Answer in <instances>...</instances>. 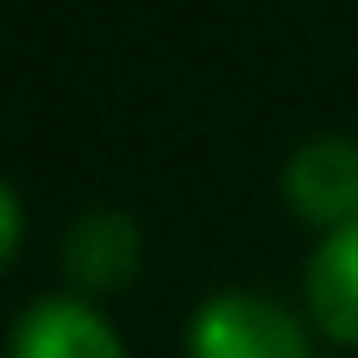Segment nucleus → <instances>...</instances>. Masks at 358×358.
Segmentation results:
<instances>
[{
  "label": "nucleus",
  "instance_id": "nucleus-2",
  "mask_svg": "<svg viewBox=\"0 0 358 358\" xmlns=\"http://www.w3.org/2000/svg\"><path fill=\"white\" fill-rule=\"evenodd\" d=\"M283 195L296 214L321 220L327 233L358 220V145L346 138H308L289 170H283Z\"/></svg>",
  "mask_w": 358,
  "mask_h": 358
},
{
  "label": "nucleus",
  "instance_id": "nucleus-3",
  "mask_svg": "<svg viewBox=\"0 0 358 358\" xmlns=\"http://www.w3.org/2000/svg\"><path fill=\"white\" fill-rule=\"evenodd\" d=\"M13 358H126L120 334L76 296H44L13 321Z\"/></svg>",
  "mask_w": 358,
  "mask_h": 358
},
{
  "label": "nucleus",
  "instance_id": "nucleus-5",
  "mask_svg": "<svg viewBox=\"0 0 358 358\" xmlns=\"http://www.w3.org/2000/svg\"><path fill=\"white\" fill-rule=\"evenodd\" d=\"M63 264H69L76 283L113 289V283H126V277L138 271V227H132L126 214H113V208H94V214H82V220L69 227Z\"/></svg>",
  "mask_w": 358,
  "mask_h": 358
},
{
  "label": "nucleus",
  "instance_id": "nucleus-1",
  "mask_svg": "<svg viewBox=\"0 0 358 358\" xmlns=\"http://www.w3.org/2000/svg\"><path fill=\"white\" fill-rule=\"evenodd\" d=\"M189 358H308V334L277 296L220 289L189 321Z\"/></svg>",
  "mask_w": 358,
  "mask_h": 358
},
{
  "label": "nucleus",
  "instance_id": "nucleus-4",
  "mask_svg": "<svg viewBox=\"0 0 358 358\" xmlns=\"http://www.w3.org/2000/svg\"><path fill=\"white\" fill-rule=\"evenodd\" d=\"M308 308L334 340L358 346V220L334 227L308 258Z\"/></svg>",
  "mask_w": 358,
  "mask_h": 358
},
{
  "label": "nucleus",
  "instance_id": "nucleus-6",
  "mask_svg": "<svg viewBox=\"0 0 358 358\" xmlns=\"http://www.w3.org/2000/svg\"><path fill=\"white\" fill-rule=\"evenodd\" d=\"M19 233H25V220H19V195L0 182V264L19 252Z\"/></svg>",
  "mask_w": 358,
  "mask_h": 358
}]
</instances>
